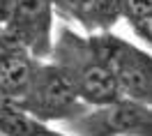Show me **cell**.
<instances>
[{
	"mask_svg": "<svg viewBox=\"0 0 152 136\" xmlns=\"http://www.w3.org/2000/svg\"><path fill=\"white\" fill-rule=\"evenodd\" d=\"M51 56L53 62L60 65L74 81L76 92L86 106H99L120 99L113 74L97 58L88 37H81L69 28H60L58 39H53Z\"/></svg>",
	"mask_w": 152,
	"mask_h": 136,
	"instance_id": "6da1fadb",
	"label": "cell"
},
{
	"mask_svg": "<svg viewBox=\"0 0 152 136\" xmlns=\"http://www.w3.org/2000/svg\"><path fill=\"white\" fill-rule=\"evenodd\" d=\"M88 42L97 58L113 74L118 92L122 99H134L150 104L152 99V62L150 53L141 46H134L111 30L90 32Z\"/></svg>",
	"mask_w": 152,
	"mask_h": 136,
	"instance_id": "7a4b0ae2",
	"label": "cell"
},
{
	"mask_svg": "<svg viewBox=\"0 0 152 136\" xmlns=\"http://www.w3.org/2000/svg\"><path fill=\"white\" fill-rule=\"evenodd\" d=\"M19 104L42 122H67L88 108L81 102L69 74L48 60L37 62L30 86Z\"/></svg>",
	"mask_w": 152,
	"mask_h": 136,
	"instance_id": "3957f363",
	"label": "cell"
},
{
	"mask_svg": "<svg viewBox=\"0 0 152 136\" xmlns=\"http://www.w3.org/2000/svg\"><path fill=\"white\" fill-rule=\"evenodd\" d=\"M150 104L120 97L108 104L88 106L62 125L69 136H118L124 132H150Z\"/></svg>",
	"mask_w": 152,
	"mask_h": 136,
	"instance_id": "277c9868",
	"label": "cell"
},
{
	"mask_svg": "<svg viewBox=\"0 0 152 136\" xmlns=\"http://www.w3.org/2000/svg\"><path fill=\"white\" fill-rule=\"evenodd\" d=\"M53 0H16L2 37L28 49L37 60L51 58L53 49Z\"/></svg>",
	"mask_w": 152,
	"mask_h": 136,
	"instance_id": "5b68a950",
	"label": "cell"
},
{
	"mask_svg": "<svg viewBox=\"0 0 152 136\" xmlns=\"http://www.w3.org/2000/svg\"><path fill=\"white\" fill-rule=\"evenodd\" d=\"M37 62L39 60L28 49L0 35V92L19 102L28 90Z\"/></svg>",
	"mask_w": 152,
	"mask_h": 136,
	"instance_id": "8992f818",
	"label": "cell"
},
{
	"mask_svg": "<svg viewBox=\"0 0 152 136\" xmlns=\"http://www.w3.org/2000/svg\"><path fill=\"white\" fill-rule=\"evenodd\" d=\"M60 129H53L48 122H42L28 113L21 104L0 113V136H58Z\"/></svg>",
	"mask_w": 152,
	"mask_h": 136,
	"instance_id": "52a82bcc",
	"label": "cell"
},
{
	"mask_svg": "<svg viewBox=\"0 0 152 136\" xmlns=\"http://www.w3.org/2000/svg\"><path fill=\"white\" fill-rule=\"evenodd\" d=\"M122 19L141 44L152 39V0H122Z\"/></svg>",
	"mask_w": 152,
	"mask_h": 136,
	"instance_id": "ba28073f",
	"label": "cell"
},
{
	"mask_svg": "<svg viewBox=\"0 0 152 136\" xmlns=\"http://www.w3.org/2000/svg\"><path fill=\"white\" fill-rule=\"evenodd\" d=\"M53 7L62 12L65 16L83 26L88 32H92V12H95V0H53Z\"/></svg>",
	"mask_w": 152,
	"mask_h": 136,
	"instance_id": "9c48e42d",
	"label": "cell"
},
{
	"mask_svg": "<svg viewBox=\"0 0 152 136\" xmlns=\"http://www.w3.org/2000/svg\"><path fill=\"white\" fill-rule=\"evenodd\" d=\"M122 19V0H95V12H92V32H104L111 30Z\"/></svg>",
	"mask_w": 152,
	"mask_h": 136,
	"instance_id": "30bf717a",
	"label": "cell"
},
{
	"mask_svg": "<svg viewBox=\"0 0 152 136\" xmlns=\"http://www.w3.org/2000/svg\"><path fill=\"white\" fill-rule=\"evenodd\" d=\"M14 2L16 0H0V28H5L10 23L12 14H14Z\"/></svg>",
	"mask_w": 152,
	"mask_h": 136,
	"instance_id": "8fae6325",
	"label": "cell"
},
{
	"mask_svg": "<svg viewBox=\"0 0 152 136\" xmlns=\"http://www.w3.org/2000/svg\"><path fill=\"white\" fill-rule=\"evenodd\" d=\"M118 136H150V132H124V134H118Z\"/></svg>",
	"mask_w": 152,
	"mask_h": 136,
	"instance_id": "7c38bea8",
	"label": "cell"
},
{
	"mask_svg": "<svg viewBox=\"0 0 152 136\" xmlns=\"http://www.w3.org/2000/svg\"><path fill=\"white\" fill-rule=\"evenodd\" d=\"M58 136H69V134H65V132H60V134H58Z\"/></svg>",
	"mask_w": 152,
	"mask_h": 136,
	"instance_id": "4fadbf2b",
	"label": "cell"
},
{
	"mask_svg": "<svg viewBox=\"0 0 152 136\" xmlns=\"http://www.w3.org/2000/svg\"><path fill=\"white\" fill-rule=\"evenodd\" d=\"M0 30H2V28H0Z\"/></svg>",
	"mask_w": 152,
	"mask_h": 136,
	"instance_id": "5bb4252c",
	"label": "cell"
}]
</instances>
